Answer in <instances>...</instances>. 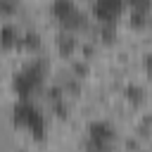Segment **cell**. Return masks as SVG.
<instances>
[{"mask_svg":"<svg viewBox=\"0 0 152 152\" xmlns=\"http://www.w3.org/2000/svg\"><path fill=\"white\" fill-rule=\"evenodd\" d=\"M145 71L150 74V78H152V52H147L145 55Z\"/></svg>","mask_w":152,"mask_h":152,"instance_id":"13","label":"cell"},{"mask_svg":"<svg viewBox=\"0 0 152 152\" xmlns=\"http://www.w3.org/2000/svg\"><path fill=\"white\" fill-rule=\"evenodd\" d=\"M45 74H48V64L43 59H33L28 64H24L14 76H12V90L19 100H31L45 83Z\"/></svg>","mask_w":152,"mask_h":152,"instance_id":"1","label":"cell"},{"mask_svg":"<svg viewBox=\"0 0 152 152\" xmlns=\"http://www.w3.org/2000/svg\"><path fill=\"white\" fill-rule=\"evenodd\" d=\"M147 17H150V14L131 12V26H133V28H145V26H147Z\"/></svg>","mask_w":152,"mask_h":152,"instance_id":"12","label":"cell"},{"mask_svg":"<svg viewBox=\"0 0 152 152\" xmlns=\"http://www.w3.org/2000/svg\"><path fill=\"white\" fill-rule=\"evenodd\" d=\"M12 124H14V128L26 131L33 140L45 138V116L31 100H19L12 107Z\"/></svg>","mask_w":152,"mask_h":152,"instance_id":"2","label":"cell"},{"mask_svg":"<svg viewBox=\"0 0 152 152\" xmlns=\"http://www.w3.org/2000/svg\"><path fill=\"white\" fill-rule=\"evenodd\" d=\"M126 100L131 104H140V102H145V90L140 86H128L126 88Z\"/></svg>","mask_w":152,"mask_h":152,"instance_id":"8","label":"cell"},{"mask_svg":"<svg viewBox=\"0 0 152 152\" xmlns=\"http://www.w3.org/2000/svg\"><path fill=\"white\" fill-rule=\"evenodd\" d=\"M55 45H57V52H59L62 57H71V55L76 52V36H74L71 31H62V33L57 36Z\"/></svg>","mask_w":152,"mask_h":152,"instance_id":"7","label":"cell"},{"mask_svg":"<svg viewBox=\"0 0 152 152\" xmlns=\"http://www.w3.org/2000/svg\"><path fill=\"white\" fill-rule=\"evenodd\" d=\"M17 14V0H0V17H14Z\"/></svg>","mask_w":152,"mask_h":152,"instance_id":"11","label":"cell"},{"mask_svg":"<svg viewBox=\"0 0 152 152\" xmlns=\"http://www.w3.org/2000/svg\"><path fill=\"white\" fill-rule=\"evenodd\" d=\"M19 48H24V50H28V52L38 50V48H40V36H38V33H26V36H21V45H19Z\"/></svg>","mask_w":152,"mask_h":152,"instance_id":"9","label":"cell"},{"mask_svg":"<svg viewBox=\"0 0 152 152\" xmlns=\"http://www.w3.org/2000/svg\"><path fill=\"white\" fill-rule=\"evenodd\" d=\"M126 5L131 7V12H140V14L152 12V0H126Z\"/></svg>","mask_w":152,"mask_h":152,"instance_id":"10","label":"cell"},{"mask_svg":"<svg viewBox=\"0 0 152 152\" xmlns=\"http://www.w3.org/2000/svg\"><path fill=\"white\" fill-rule=\"evenodd\" d=\"M52 17L59 21L64 31H71V33L86 26V17L74 0H52Z\"/></svg>","mask_w":152,"mask_h":152,"instance_id":"3","label":"cell"},{"mask_svg":"<svg viewBox=\"0 0 152 152\" xmlns=\"http://www.w3.org/2000/svg\"><path fill=\"white\" fill-rule=\"evenodd\" d=\"M126 10V0H93V17L100 24H116Z\"/></svg>","mask_w":152,"mask_h":152,"instance_id":"5","label":"cell"},{"mask_svg":"<svg viewBox=\"0 0 152 152\" xmlns=\"http://www.w3.org/2000/svg\"><path fill=\"white\" fill-rule=\"evenodd\" d=\"M21 31L14 24H2L0 26V50H14L21 45Z\"/></svg>","mask_w":152,"mask_h":152,"instance_id":"6","label":"cell"},{"mask_svg":"<svg viewBox=\"0 0 152 152\" xmlns=\"http://www.w3.org/2000/svg\"><path fill=\"white\" fill-rule=\"evenodd\" d=\"M116 140V128L100 119L88 126V152H109L112 142Z\"/></svg>","mask_w":152,"mask_h":152,"instance_id":"4","label":"cell"}]
</instances>
